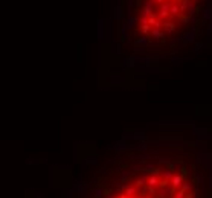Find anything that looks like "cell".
<instances>
[{
  "label": "cell",
  "instance_id": "obj_1",
  "mask_svg": "<svg viewBox=\"0 0 212 198\" xmlns=\"http://www.w3.org/2000/svg\"><path fill=\"white\" fill-rule=\"evenodd\" d=\"M171 2H177V0H171Z\"/></svg>",
  "mask_w": 212,
  "mask_h": 198
}]
</instances>
